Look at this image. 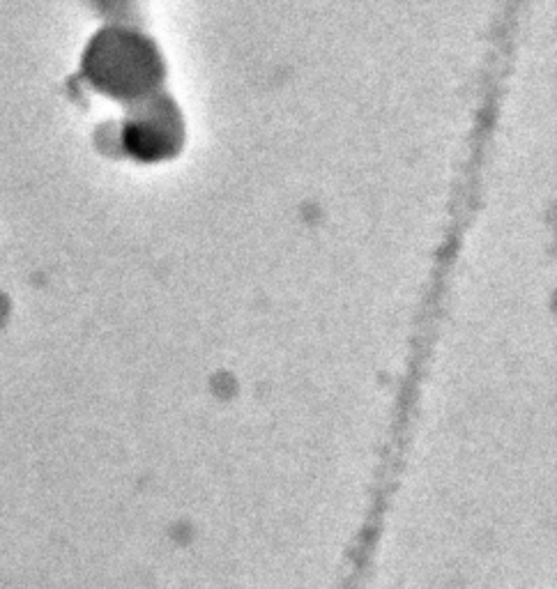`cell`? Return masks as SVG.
Listing matches in <instances>:
<instances>
[{"label": "cell", "instance_id": "6da1fadb", "mask_svg": "<svg viewBox=\"0 0 557 589\" xmlns=\"http://www.w3.org/2000/svg\"><path fill=\"white\" fill-rule=\"evenodd\" d=\"M93 76L116 95H139L157 79V60L148 44L132 35H106L93 56Z\"/></svg>", "mask_w": 557, "mask_h": 589}, {"label": "cell", "instance_id": "7a4b0ae2", "mask_svg": "<svg viewBox=\"0 0 557 589\" xmlns=\"http://www.w3.org/2000/svg\"><path fill=\"white\" fill-rule=\"evenodd\" d=\"M132 134V148L139 150L143 157L164 155L166 148H171L175 139V129L169 125L164 113H155L146 122H136L129 127Z\"/></svg>", "mask_w": 557, "mask_h": 589}]
</instances>
